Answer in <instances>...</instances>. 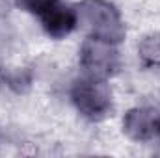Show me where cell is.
Returning a JSON list of instances; mask_svg holds the SVG:
<instances>
[{"label":"cell","instance_id":"obj_5","mask_svg":"<svg viewBox=\"0 0 160 158\" xmlns=\"http://www.w3.org/2000/svg\"><path fill=\"white\" fill-rule=\"evenodd\" d=\"M125 128L136 140H149L151 136L160 132V119L155 116V112L134 110L127 116Z\"/></svg>","mask_w":160,"mask_h":158},{"label":"cell","instance_id":"obj_2","mask_svg":"<svg viewBox=\"0 0 160 158\" xmlns=\"http://www.w3.org/2000/svg\"><path fill=\"white\" fill-rule=\"evenodd\" d=\"M84 19L91 28L93 39L108 41V43H118L123 37V28L118 11L101 2V0H88L84 6Z\"/></svg>","mask_w":160,"mask_h":158},{"label":"cell","instance_id":"obj_6","mask_svg":"<svg viewBox=\"0 0 160 158\" xmlns=\"http://www.w3.org/2000/svg\"><path fill=\"white\" fill-rule=\"evenodd\" d=\"M140 54L149 62V63H160V37H149L142 43Z\"/></svg>","mask_w":160,"mask_h":158},{"label":"cell","instance_id":"obj_4","mask_svg":"<svg viewBox=\"0 0 160 158\" xmlns=\"http://www.w3.org/2000/svg\"><path fill=\"white\" fill-rule=\"evenodd\" d=\"M38 15H39L41 22H43L45 32L50 37H56V39L65 37L78 24V15L71 7L62 4L60 0H50Z\"/></svg>","mask_w":160,"mask_h":158},{"label":"cell","instance_id":"obj_3","mask_svg":"<svg viewBox=\"0 0 160 158\" xmlns=\"http://www.w3.org/2000/svg\"><path fill=\"white\" fill-rule=\"evenodd\" d=\"M80 60H82V65L89 71V75L97 78H104L112 75L119 65L118 52L110 47L108 41L101 39L86 41L82 47Z\"/></svg>","mask_w":160,"mask_h":158},{"label":"cell","instance_id":"obj_1","mask_svg":"<svg viewBox=\"0 0 160 158\" xmlns=\"http://www.w3.org/2000/svg\"><path fill=\"white\" fill-rule=\"evenodd\" d=\"M73 101L80 112L89 119L104 117L112 106V95L102 78L89 77L77 80L73 86Z\"/></svg>","mask_w":160,"mask_h":158}]
</instances>
